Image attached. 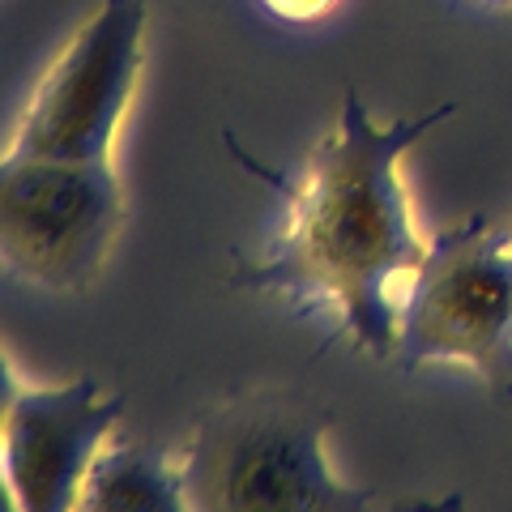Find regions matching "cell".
Instances as JSON below:
<instances>
[{"instance_id":"6da1fadb","label":"cell","mask_w":512,"mask_h":512,"mask_svg":"<svg viewBox=\"0 0 512 512\" xmlns=\"http://www.w3.org/2000/svg\"><path fill=\"white\" fill-rule=\"evenodd\" d=\"M448 116L453 103L376 124L359 94L346 90L338 124L312 150L303 175L295 184L278 180L286 222L274 248L261 261H239L235 286L278 291L299 308L329 312L355 350L393 359L406 282L427 252L402 158Z\"/></svg>"},{"instance_id":"7a4b0ae2","label":"cell","mask_w":512,"mask_h":512,"mask_svg":"<svg viewBox=\"0 0 512 512\" xmlns=\"http://www.w3.org/2000/svg\"><path fill=\"white\" fill-rule=\"evenodd\" d=\"M329 414L291 389L214 406L180 453L188 512H363L372 491L329 466Z\"/></svg>"},{"instance_id":"3957f363","label":"cell","mask_w":512,"mask_h":512,"mask_svg":"<svg viewBox=\"0 0 512 512\" xmlns=\"http://www.w3.org/2000/svg\"><path fill=\"white\" fill-rule=\"evenodd\" d=\"M397 363H466L512 397V227L474 214L427 239L397 316Z\"/></svg>"},{"instance_id":"277c9868","label":"cell","mask_w":512,"mask_h":512,"mask_svg":"<svg viewBox=\"0 0 512 512\" xmlns=\"http://www.w3.org/2000/svg\"><path fill=\"white\" fill-rule=\"evenodd\" d=\"M124 222L116 163L0 154V265L30 286L77 295L99 282Z\"/></svg>"},{"instance_id":"5b68a950","label":"cell","mask_w":512,"mask_h":512,"mask_svg":"<svg viewBox=\"0 0 512 512\" xmlns=\"http://www.w3.org/2000/svg\"><path fill=\"white\" fill-rule=\"evenodd\" d=\"M146 0H103L30 94L9 150L60 163H111L146 60Z\"/></svg>"},{"instance_id":"8992f818","label":"cell","mask_w":512,"mask_h":512,"mask_svg":"<svg viewBox=\"0 0 512 512\" xmlns=\"http://www.w3.org/2000/svg\"><path fill=\"white\" fill-rule=\"evenodd\" d=\"M124 397L107 393L94 376L64 384H22L0 431L5 466L22 512L77 508L94 457L111 440Z\"/></svg>"},{"instance_id":"52a82bcc","label":"cell","mask_w":512,"mask_h":512,"mask_svg":"<svg viewBox=\"0 0 512 512\" xmlns=\"http://www.w3.org/2000/svg\"><path fill=\"white\" fill-rule=\"evenodd\" d=\"M82 512H188L180 457L158 444H103L86 474Z\"/></svg>"},{"instance_id":"ba28073f","label":"cell","mask_w":512,"mask_h":512,"mask_svg":"<svg viewBox=\"0 0 512 512\" xmlns=\"http://www.w3.org/2000/svg\"><path fill=\"white\" fill-rule=\"evenodd\" d=\"M261 5L282 22H316L338 5V0H261Z\"/></svg>"},{"instance_id":"9c48e42d","label":"cell","mask_w":512,"mask_h":512,"mask_svg":"<svg viewBox=\"0 0 512 512\" xmlns=\"http://www.w3.org/2000/svg\"><path fill=\"white\" fill-rule=\"evenodd\" d=\"M18 389H22V380H18V372H13V359H9L5 342H0V431H5V419L13 410V397H18Z\"/></svg>"},{"instance_id":"30bf717a","label":"cell","mask_w":512,"mask_h":512,"mask_svg":"<svg viewBox=\"0 0 512 512\" xmlns=\"http://www.w3.org/2000/svg\"><path fill=\"white\" fill-rule=\"evenodd\" d=\"M0 512H22V508H18V495H13L9 474H5V466H0Z\"/></svg>"},{"instance_id":"8fae6325","label":"cell","mask_w":512,"mask_h":512,"mask_svg":"<svg viewBox=\"0 0 512 512\" xmlns=\"http://www.w3.org/2000/svg\"><path fill=\"white\" fill-rule=\"evenodd\" d=\"M483 5H491V9H504V13H512V0H483Z\"/></svg>"}]
</instances>
